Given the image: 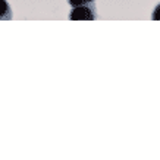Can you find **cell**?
Returning a JSON list of instances; mask_svg holds the SVG:
<instances>
[{"label":"cell","mask_w":160,"mask_h":160,"mask_svg":"<svg viewBox=\"0 0 160 160\" xmlns=\"http://www.w3.org/2000/svg\"><path fill=\"white\" fill-rule=\"evenodd\" d=\"M96 18H97L96 3L72 8L71 13H69V19H72V21H94Z\"/></svg>","instance_id":"cell-1"},{"label":"cell","mask_w":160,"mask_h":160,"mask_svg":"<svg viewBox=\"0 0 160 160\" xmlns=\"http://www.w3.org/2000/svg\"><path fill=\"white\" fill-rule=\"evenodd\" d=\"M12 8L6 0H0V21H10L12 19Z\"/></svg>","instance_id":"cell-2"},{"label":"cell","mask_w":160,"mask_h":160,"mask_svg":"<svg viewBox=\"0 0 160 160\" xmlns=\"http://www.w3.org/2000/svg\"><path fill=\"white\" fill-rule=\"evenodd\" d=\"M96 0H68V3L72 8H77V6H85V5H92Z\"/></svg>","instance_id":"cell-3"}]
</instances>
